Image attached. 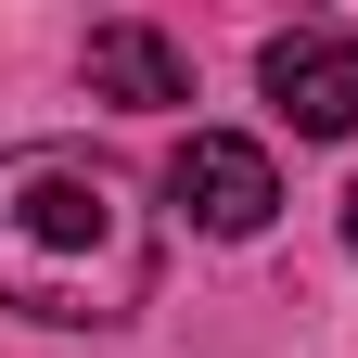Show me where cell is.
<instances>
[{"label":"cell","instance_id":"6da1fadb","mask_svg":"<svg viewBox=\"0 0 358 358\" xmlns=\"http://www.w3.org/2000/svg\"><path fill=\"white\" fill-rule=\"evenodd\" d=\"M154 294V217L128 205V179L77 141H26L0 154V307L26 320H128Z\"/></svg>","mask_w":358,"mask_h":358},{"label":"cell","instance_id":"7a4b0ae2","mask_svg":"<svg viewBox=\"0 0 358 358\" xmlns=\"http://www.w3.org/2000/svg\"><path fill=\"white\" fill-rule=\"evenodd\" d=\"M166 205L192 217V231H217V243H256L268 217H282V166H268L243 128H192V141L166 154Z\"/></svg>","mask_w":358,"mask_h":358},{"label":"cell","instance_id":"3957f363","mask_svg":"<svg viewBox=\"0 0 358 358\" xmlns=\"http://www.w3.org/2000/svg\"><path fill=\"white\" fill-rule=\"evenodd\" d=\"M256 77H268V103H282L307 141H345L358 128V38L345 26H282Z\"/></svg>","mask_w":358,"mask_h":358},{"label":"cell","instance_id":"277c9868","mask_svg":"<svg viewBox=\"0 0 358 358\" xmlns=\"http://www.w3.org/2000/svg\"><path fill=\"white\" fill-rule=\"evenodd\" d=\"M90 90L128 115H166V103H192V64H179V38L154 26H90Z\"/></svg>","mask_w":358,"mask_h":358},{"label":"cell","instance_id":"5b68a950","mask_svg":"<svg viewBox=\"0 0 358 358\" xmlns=\"http://www.w3.org/2000/svg\"><path fill=\"white\" fill-rule=\"evenodd\" d=\"M345 256H358V192H345Z\"/></svg>","mask_w":358,"mask_h":358}]
</instances>
